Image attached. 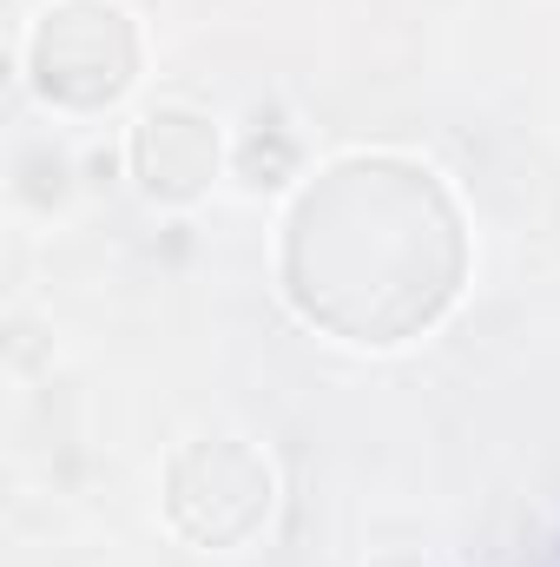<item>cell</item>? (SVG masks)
<instances>
[{
  "label": "cell",
  "mask_w": 560,
  "mask_h": 567,
  "mask_svg": "<svg viewBox=\"0 0 560 567\" xmlns=\"http://www.w3.org/2000/svg\"><path fill=\"white\" fill-rule=\"evenodd\" d=\"M158 502L191 548H245L278 508V468L245 435H191L172 449Z\"/></svg>",
  "instance_id": "2"
},
{
  "label": "cell",
  "mask_w": 560,
  "mask_h": 567,
  "mask_svg": "<svg viewBox=\"0 0 560 567\" xmlns=\"http://www.w3.org/2000/svg\"><path fill=\"white\" fill-rule=\"evenodd\" d=\"M363 567H428V561H422L416 548H383V555H370Z\"/></svg>",
  "instance_id": "6"
},
{
  "label": "cell",
  "mask_w": 560,
  "mask_h": 567,
  "mask_svg": "<svg viewBox=\"0 0 560 567\" xmlns=\"http://www.w3.org/2000/svg\"><path fill=\"white\" fill-rule=\"evenodd\" d=\"M20 66L53 113H100L139 80V20L120 0H46L27 20Z\"/></svg>",
  "instance_id": "1"
},
{
  "label": "cell",
  "mask_w": 560,
  "mask_h": 567,
  "mask_svg": "<svg viewBox=\"0 0 560 567\" xmlns=\"http://www.w3.org/2000/svg\"><path fill=\"white\" fill-rule=\"evenodd\" d=\"M73 192H80V158H73L66 145H53V140L20 145V158H13V198H20V205H33V212H66Z\"/></svg>",
  "instance_id": "4"
},
{
  "label": "cell",
  "mask_w": 560,
  "mask_h": 567,
  "mask_svg": "<svg viewBox=\"0 0 560 567\" xmlns=\"http://www.w3.org/2000/svg\"><path fill=\"white\" fill-rule=\"evenodd\" d=\"M231 172H238L245 192H278V185L297 178V140L283 126L258 120V133H245V140L231 145Z\"/></svg>",
  "instance_id": "5"
},
{
  "label": "cell",
  "mask_w": 560,
  "mask_h": 567,
  "mask_svg": "<svg viewBox=\"0 0 560 567\" xmlns=\"http://www.w3.org/2000/svg\"><path fill=\"white\" fill-rule=\"evenodd\" d=\"M231 152L205 106L191 100H158L126 126V172L152 205H198L225 178Z\"/></svg>",
  "instance_id": "3"
}]
</instances>
